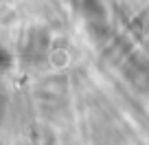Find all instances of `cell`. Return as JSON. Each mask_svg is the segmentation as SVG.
<instances>
[{
  "label": "cell",
  "instance_id": "2",
  "mask_svg": "<svg viewBox=\"0 0 149 145\" xmlns=\"http://www.w3.org/2000/svg\"><path fill=\"white\" fill-rule=\"evenodd\" d=\"M48 51V42H46V35L42 33H35L33 31L31 35L26 38L22 48V62L24 64H42L44 57H46Z\"/></svg>",
  "mask_w": 149,
  "mask_h": 145
},
{
  "label": "cell",
  "instance_id": "3",
  "mask_svg": "<svg viewBox=\"0 0 149 145\" xmlns=\"http://www.w3.org/2000/svg\"><path fill=\"white\" fill-rule=\"evenodd\" d=\"M125 77L136 90L149 95V62L147 60H132L125 66Z\"/></svg>",
  "mask_w": 149,
  "mask_h": 145
},
{
  "label": "cell",
  "instance_id": "1",
  "mask_svg": "<svg viewBox=\"0 0 149 145\" xmlns=\"http://www.w3.org/2000/svg\"><path fill=\"white\" fill-rule=\"evenodd\" d=\"M37 99L40 103L46 108H59L66 101V86L64 79L55 77V79H46L42 81V86L37 88Z\"/></svg>",
  "mask_w": 149,
  "mask_h": 145
}]
</instances>
